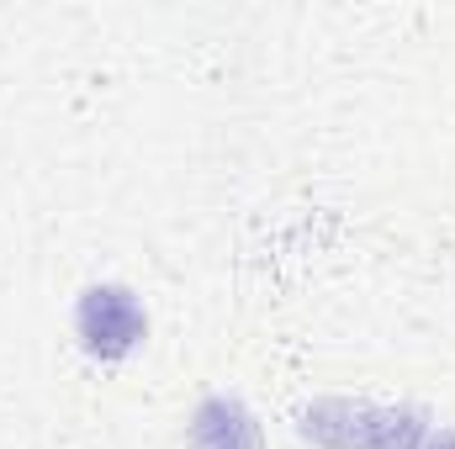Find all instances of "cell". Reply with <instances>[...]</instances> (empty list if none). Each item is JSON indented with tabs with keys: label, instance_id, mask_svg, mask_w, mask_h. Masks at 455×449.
I'll use <instances>...</instances> for the list:
<instances>
[{
	"label": "cell",
	"instance_id": "3",
	"mask_svg": "<svg viewBox=\"0 0 455 449\" xmlns=\"http://www.w3.org/2000/svg\"><path fill=\"white\" fill-rule=\"evenodd\" d=\"M435 449H455V434H451V439H440V445H435Z\"/></svg>",
	"mask_w": 455,
	"mask_h": 449
},
{
	"label": "cell",
	"instance_id": "2",
	"mask_svg": "<svg viewBox=\"0 0 455 449\" xmlns=\"http://www.w3.org/2000/svg\"><path fill=\"white\" fill-rule=\"evenodd\" d=\"M191 449H259V429L233 397H212L191 423Z\"/></svg>",
	"mask_w": 455,
	"mask_h": 449
},
{
	"label": "cell",
	"instance_id": "1",
	"mask_svg": "<svg viewBox=\"0 0 455 449\" xmlns=\"http://www.w3.org/2000/svg\"><path fill=\"white\" fill-rule=\"evenodd\" d=\"M143 334H148V318H143V307L132 302V291H122V286H96V291H85V302H80V338H85L91 354L122 359L127 349H138Z\"/></svg>",
	"mask_w": 455,
	"mask_h": 449
}]
</instances>
